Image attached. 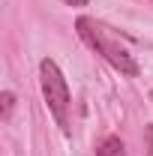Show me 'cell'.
Returning a JSON list of instances; mask_svg holds the SVG:
<instances>
[{"mask_svg":"<svg viewBox=\"0 0 153 156\" xmlns=\"http://www.w3.org/2000/svg\"><path fill=\"white\" fill-rule=\"evenodd\" d=\"M75 27H78V33H81V39L93 48L96 54H102L117 72H123V75H138V63H135V57L120 45V42H114L111 36H105V30H102L99 24H93L90 18H78Z\"/></svg>","mask_w":153,"mask_h":156,"instance_id":"6da1fadb","label":"cell"},{"mask_svg":"<svg viewBox=\"0 0 153 156\" xmlns=\"http://www.w3.org/2000/svg\"><path fill=\"white\" fill-rule=\"evenodd\" d=\"M39 78H42V96H45V105L48 111L54 114L63 129H69V120H66V108H69V84L60 72V66L54 60H42L39 63Z\"/></svg>","mask_w":153,"mask_h":156,"instance_id":"7a4b0ae2","label":"cell"},{"mask_svg":"<svg viewBox=\"0 0 153 156\" xmlns=\"http://www.w3.org/2000/svg\"><path fill=\"white\" fill-rule=\"evenodd\" d=\"M96 156H123V141L117 135H108L99 147H96Z\"/></svg>","mask_w":153,"mask_h":156,"instance_id":"3957f363","label":"cell"},{"mask_svg":"<svg viewBox=\"0 0 153 156\" xmlns=\"http://www.w3.org/2000/svg\"><path fill=\"white\" fill-rule=\"evenodd\" d=\"M12 105H15V96L6 90V93H3V120H9V114H12Z\"/></svg>","mask_w":153,"mask_h":156,"instance_id":"277c9868","label":"cell"},{"mask_svg":"<svg viewBox=\"0 0 153 156\" xmlns=\"http://www.w3.org/2000/svg\"><path fill=\"white\" fill-rule=\"evenodd\" d=\"M63 3H69V6H87V0H63Z\"/></svg>","mask_w":153,"mask_h":156,"instance_id":"5b68a950","label":"cell"},{"mask_svg":"<svg viewBox=\"0 0 153 156\" xmlns=\"http://www.w3.org/2000/svg\"><path fill=\"white\" fill-rule=\"evenodd\" d=\"M147 138H150V156H153V126L147 129Z\"/></svg>","mask_w":153,"mask_h":156,"instance_id":"8992f818","label":"cell"}]
</instances>
